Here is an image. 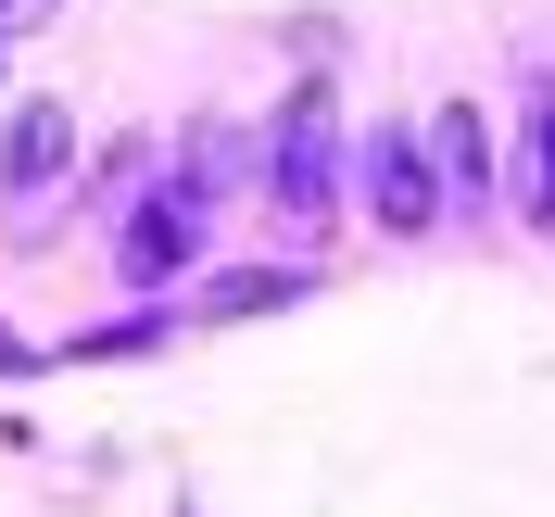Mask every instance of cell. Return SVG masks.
Instances as JSON below:
<instances>
[{"label":"cell","mask_w":555,"mask_h":517,"mask_svg":"<svg viewBox=\"0 0 555 517\" xmlns=\"http://www.w3.org/2000/svg\"><path fill=\"white\" fill-rule=\"evenodd\" d=\"M266 190H278V215H291L304 241L341 215V114H328V89H291V102H278V127H266Z\"/></svg>","instance_id":"1"},{"label":"cell","mask_w":555,"mask_h":517,"mask_svg":"<svg viewBox=\"0 0 555 517\" xmlns=\"http://www.w3.org/2000/svg\"><path fill=\"white\" fill-rule=\"evenodd\" d=\"M203 228H215V190L190 165L165 177V190H152V203H127V228H114V266L139 277V290H165L177 266H190V253H203Z\"/></svg>","instance_id":"2"},{"label":"cell","mask_w":555,"mask_h":517,"mask_svg":"<svg viewBox=\"0 0 555 517\" xmlns=\"http://www.w3.org/2000/svg\"><path fill=\"white\" fill-rule=\"evenodd\" d=\"M366 215H379L391 241H429V228H442V165H429V139H404V127L366 139Z\"/></svg>","instance_id":"3"},{"label":"cell","mask_w":555,"mask_h":517,"mask_svg":"<svg viewBox=\"0 0 555 517\" xmlns=\"http://www.w3.org/2000/svg\"><path fill=\"white\" fill-rule=\"evenodd\" d=\"M64 165H76V114L64 102H13V127H0V190L26 203V190H51Z\"/></svg>","instance_id":"4"},{"label":"cell","mask_w":555,"mask_h":517,"mask_svg":"<svg viewBox=\"0 0 555 517\" xmlns=\"http://www.w3.org/2000/svg\"><path fill=\"white\" fill-rule=\"evenodd\" d=\"M429 165H442V190H454V203H492V127H480L467 102H442V114H429Z\"/></svg>","instance_id":"5"},{"label":"cell","mask_w":555,"mask_h":517,"mask_svg":"<svg viewBox=\"0 0 555 517\" xmlns=\"http://www.w3.org/2000/svg\"><path fill=\"white\" fill-rule=\"evenodd\" d=\"M291 290H304L291 266H241V277H203V328H228V315H278Z\"/></svg>","instance_id":"6"},{"label":"cell","mask_w":555,"mask_h":517,"mask_svg":"<svg viewBox=\"0 0 555 517\" xmlns=\"http://www.w3.org/2000/svg\"><path fill=\"white\" fill-rule=\"evenodd\" d=\"M530 228L555 241V76H530Z\"/></svg>","instance_id":"7"},{"label":"cell","mask_w":555,"mask_h":517,"mask_svg":"<svg viewBox=\"0 0 555 517\" xmlns=\"http://www.w3.org/2000/svg\"><path fill=\"white\" fill-rule=\"evenodd\" d=\"M26 26H51V0H0V38H26Z\"/></svg>","instance_id":"8"},{"label":"cell","mask_w":555,"mask_h":517,"mask_svg":"<svg viewBox=\"0 0 555 517\" xmlns=\"http://www.w3.org/2000/svg\"><path fill=\"white\" fill-rule=\"evenodd\" d=\"M13 366H26V341H13V328H0V379H13Z\"/></svg>","instance_id":"9"},{"label":"cell","mask_w":555,"mask_h":517,"mask_svg":"<svg viewBox=\"0 0 555 517\" xmlns=\"http://www.w3.org/2000/svg\"><path fill=\"white\" fill-rule=\"evenodd\" d=\"M0 51H13V38H0Z\"/></svg>","instance_id":"10"}]
</instances>
